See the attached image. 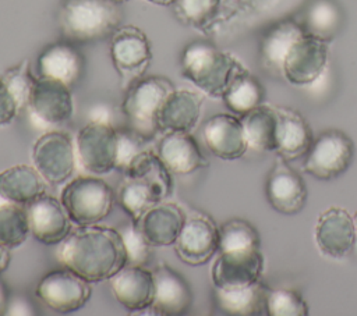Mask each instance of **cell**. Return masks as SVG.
<instances>
[{
  "label": "cell",
  "mask_w": 357,
  "mask_h": 316,
  "mask_svg": "<svg viewBox=\"0 0 357 316\" xmlns=\"http://www.w3.org/2000/svg\"><path fill=\"white\" fill-rule=\"evenodd\" d=\"M59 260L88 283H100L120 271L128 256L119 230L91 224L71 231L61 242Z\"/></svg>",
  "instance_id": "obj_1"
},
{
  "label": "cell",
  "mask_w": 357,
  "mask_h": 316,
  "mask_svg": "<svg viewBox=\"0 0 357 316\" xmlns=\"http://www.w3.org/2000/svg\"><path fill=\"white\" fill-rule=\"evenodd\" d=\"M241 63L212 43L197 40L181 54V75L211 97H222Z\"/></svg>",
  "instance_id": "obj_2"
},
{
  "label": "cell",
  "mask_w": 357,
  "mask_h": 316,
  "mask_svg": "<svg viewBox=\"0 0 357 316\" xmlns=\"http://www.w3.org/2000/svg\"><path fill=\"white\" fill-rule=\"evenodd\" d=\"M121 21L119 4L112 0H63L59 25L63 33L77 42H92L113 33Z\"/></svg>",
  "instance_id": "obj_3"
},
{
  "label": "cell",
  "mask_w": 357,
  "mask_h": 316,
  "mask_svg": "<svg viewBox=\"0 0 357 316\" xmlns=\"http://www.w3.org/2000/svg\"><path fill=\"white\" fill-rule=\"evenodd\" d=\"M60 200L77 226H91L102 221L112 212L114 192L100 177L78 175L66 184Z\"/></svg>",
  "instance_id": "obj_4"
},
{
  "label": "cell",
  "mask_w": 357,
  "mask_h": 316,
  "mask_svg": "<svg viewBox=\"0 0 357 316\" xmlns=\"http://www.w3.org/2000/svg\"><path fill=\"white\" fill-rule=\"evenodd\" d=\"M173 89L172 81L159 75L141 77L127 88L121 110L139 135H151L158 131V113Z\"/></svg>",
  "instance_id": "obj_5"
},
{
  "label": "cell",
  "mask_w": 357,
  "mask_h": 316,
  "mask_svg": "<svg viewBox=\"0 0 357 316\" xmlns=\"http://www.w3.org/2000/svg\"><path fill=\"white\" fill-rule=\"evenodd\" d=\"M354 143L342 129H325L305 153L303 170L308 175L328 181L347 171L354 159Z\"/></svg>",
  "instance_id": "obj_6"
},
{
  "label": "cell",
  "mask_w": 357,
  "mask_h": 316,
  "mask_svg": "<svg viewBox=\"0 0 357 316\" xmlns=\"http://www.w3.org/2000/svg\"><path fill=\"white\" fill-rule=\"evenodd\" d=\"M77 157L91 174H106L119 166V131L109 121L93 120L75 138Z\"/></svg>",
  "instance_id": "obj_7"
},
{
  "label": "cell",
  "mask_w": 357,
  "mask_h": 316,
  "mask_svg": "<svg viewBox=\"0 0 357 316\" xmlns=\"http://www.w3.org/2000/svg\"><path fill=\"white\" fill-rule=\"evenodd\" d=\"M110 57L121 84L128 88L146 71L151 60V43L142 29L134 25L119 26L112 33Z\"/></svg>",
  "instance_id": "obj_8"
},
{
  "label": "cell",
  "mask_w": 357,
  "mask_h": 316,
  "mask_svg": "<svg viewBox=\"0 0 357 316\" xmlns=\"http://www.w3.org/2000/svg\"><path fill=\"white\" fill-rule=\"evenodd\" d=\"M75 145L66 132H45L33 143V166L47 184L59 185L70 180L75 170Z\"/></svg>",
  "instance_id": "obj_9"
},
{
  "label": "cell",
  "mask_w": 357,
  "mask_h": 316,
  "mask_svg": "<svg viewBox=\"0 0 357 316\" xmlns=\"http://www.w3.org/2000/svg\"><path fill=\"white\" fill-rule=\"evenodd\" d=\"M35 294L52 310L57 313H73L86 305L92 290L86 280L64 269L45 274L39 280Z\"/></svg>",
  "instance_id": "obj_10"
},
{
  "label": "cell",
  "mask_w": 357,
  "mask_h": 316,
  "mask_svg": "<svg viewBox=\"0 0 357 316\" xmlns=\"http://www.w3.org/2000/svg\"><path fill=\"white\" fill-rule=\"evenodd\" d=\"M174 248L184 263L205 264L219 251V228L209 216L192 212L185 217Z\"/></svg>",
  "instance_id": "obj_11"
},
{
  "label": "cell",
  "mask_w": 357,
  "mask_h": 316,
  "mask_svg": "<svg viewBox=\"0 0 357 316\" xmlns=\"http://www.w3.org/2000/svg\"><path fill=\"white\" fill-rule=\"evenodd\" d=\"M264 270V256L259 248L219 252L213 262L211 277L215 288H238L254 284Z\"/></svg>",
  "instance_id": "obj_12"
},
{
  "label": "cell",
  "mask_w": 357,
  "mask_h": 316,
  "mask_svg": "<svg viewBox=\"0 0 357 316\" xmlns=\"http://www.w3.org/2000/svg\"><path fill=\"white\" fill-rule=\"evenodd\" d=\"M326 61L328 42L305 33L286 53L282 75L293 85H310L324 72Z\"/></svg>",
  "instance_id": "obj_13"
},
{
  "label": "cell",
  "mask_w": 357,
  "mask_h": 316,
  "mask_svg": "<svg viewBox=\"0 0 357 316\" xmlns=\"http://www.w3.org/2000/svg\"><path fill=\"white\" fill-rule=\"evenodd\" d=\"M28 107L32 116L46 125L67 123L74 113V100L67 84L38 77L29 93Z\"/></svg>",
  "instance_id": "obj_14"
},
{
  "label": "cell",
  "mask_w": 357,
  "mask_h": 316,
  "mask_svg": "<svg viewBox=\"0 0 357 316\" xmlns=\"http://www.w3.org/2000/svg\"><path fill=\"white\" fill-rule=\"evenodd\" d=\"M265 196L273 210L291 216L300 213L307 202V187L303 177L279 157L265 182Z\"/></svg>",
  "instance_id": "obj_15"
},
{
  "label": "cell",
  "mask_w": 357,
  "mask_h": 316,
  "mask_svg": "<svg viewBox=\"0 0 357 316\" xmlns=\"http://www.w3.org/2000/svg\"><path fill=\"white\" fill-rule=\"evenodd\" d=\"M356 232L354 219L339 206L322 212L315 224L317 245L324 255L332 259H343L353 252Z\"/></svg>",
  "instance_id": "obj_16"
},
{
  "label": "cell",
  "mask_w": 357,
  "mask_h": 316,
  "mask_svg": "<svg viewBox=\"0 0 357 316\" xmlns=\"http://www.w3.org/2000/svg\"><path fill=\"white\" fill-rule=\"evenodd\" d=\"M31 234L45 245L61 244L71 234V219L60 199L42 195L28 205Z\"/></svg>",
  "instance_id": "obj_17"
},
{
  "label": "cell",
  "mask_w": 357,
  "mask_h": 316,
  "mask_svg": "<svg viewBox=\"0 0 357 316\" xmlns=\"http://www.w3.org/2000/svg\"><path fill=\"white\" fill-rule=\"evenodd\" d=\"M110 288L117 302L128 312H142L153 303V273L144 266L126 264L110 278Z\"/></svg>",
  "instance_id": "obj_18"
},
{
  "label": "cell",
  "mask_w": 357,
  "mask_h": 316,
  "mask_svg": "<svg viewBox=\"0 0 357 316\" xmlns=\"http://www.w3.org/2000/svg\"><path fill=\"white\" fill-rule=\"evenodd\" d=\"M202 135L209 152L223 160L240 159L248 149L243 123L231 114L219 113L209 117Z\"/></svg>",
  "instance_id": "obj_19"
},
{
  "label": "cell",
  "mask_w": 357,
  "mask_h": 316,
  "mask_svg": "<svg viewBox=\"0 0 357 316\" xmlns=\"http://www.w3.org/2000/svg\"><path fill=\"white\" fill-rule=\"evenodd\" d=\"M152 273L155 278L152 313L176 316L187 312L192 302V291L187 280L167 263L158 264Z\"/></svg>",
  "instance_id": "obj_20"
},
{
  "label": "cell",
  "mask_w": 357,
  "mask_h": 316,
  "mask_svg": "<svg viewBox=\"0 0 357 316\" xmlns=\"http://www.w3.org/2000/svg\"><path fill=\"white\" fill-rule=\"evenodd\" d=\"M156 153L174 175H188L208 166V160L190 132H165Z\"/></svg>",
  "instance_id": "obj_21"
},
{
  "label": "cell",
  "mask_w": 357,
  "mask_h": 316,
  "mask_svg": "<svg viewBox=\"0 0 357 316\" xmlns=\"http://www.w3.org/2000/svg\"><path fill=\"white\" fill-rule=\"evenodd\" d=\"M185 217L177 203L162 200L149 207L135 226L153 248L170 246L177 241Z\"/></svg>",
  "instance_id": "obj_22"
},
{
  "label": "cell",
  "mask_w": 357,
  "mask_h": 316,
  "mask_svg": "<svg viewBox=\"0 0 357 316\" xmlns=\"http://www.w3.org/2000/svg\"><path fill=\"white\" fill-rule=\"evenodd\" d=\"M202 103V95L195 90L173 89L158 113L156 129L190 132L199 120Z\"/></svg>",
  "instance_id": "obj_23"
},
{
  "label": "cell",
  "mask_w": 357,
  "mask_h": 316,
  "mask_svg": "<svg viewBox=\"0 0 357 316\" xmlns=\"http://www.w3.org/2000/svg\"><path fill=\"white\" fill-rule=\"evenodd\" d=\"M276 153L290 161L305 156L314 142L312 131L305 118L289 107H276Z\"/></svg>",
  "instance_id": "obj_24"
},
{
  "label": "cell",
  "mask_w": 357,
  "mask_h": 316,
  "mask_svg": "<svg viewBox=\"0 0 357 316\" xmlns=\"http://www.w3.org/2000/svg\"><path fill=\"white\" fill-rule=\"evenodd\" d=\"M305 35L304 28L294 19H283L266 29L259 43V63L271 74L282 75V64L290 46Z\"/></svg>",
  "instance_id": "obj_25"
},
{
  "label": "cell",
  "mask_w": 357,
  "mask_h": 316,
  "mask_svg": "<svg viewBox=\"0 0 357 316\" xmlns=\"http://www.w3.org/2000/svg\"><path fill=\"white\" fill-rule=\"evenodd\" d=\"M46 184L35 166L17 164L0 171V196L7 202L29 205L46 193Z\"/></svg>",
  "instance_id": "obj_26"
},
{
  "label": "cell",
  "mask_w": 357,
  "mask_h": 316,
  "mask_svg": "<svg viewBox=\"0 0 357 316\" xmlns=\"http://www.w3.org/2000/svg\"><path fill=\"white\" fill-rule=\"evenodd\" d=\"M84 61L68 43L57 42L47 46L38 57L39 77L61 81L71 86L81 75Z\"/></svg>",
  "instance_id": "obj_27"
},
{
  "label": "cell",
  "mask_w": 357,
  "mask_h": 316,
  "mask_svg": "<svg viewBox=\"0 0 357 316\" xmlns=\"http://www.w3.org/2000/svg\"><path fill=\"white\" fill-rule=\"evenodd\" d=\"M269 288L259 280L254 284L238 288H215V301L218 308L227 315L257 316L268 315L266 299Z\"/></svg>",
  "instance_id": "obj_28"
},
{
  "label": "cell",
  "mask_w": 357,
  "mask_h": 316,
  "mask_svg": "<svg viewBox=\"0 0 357 316\" xmlns=\"http://www.w3.org/2000/svg\"><path fill=\"white\" fill-rule=\"evenodd\" d=\"M248 148L259 152L276 150V107L259 104L251 111L241 116Z\"/></svg>",
  "instance_id": "obj_29"
},
{
  "label": "cell",
  "mask_w": 357,
  "mask_h": 316,
  "mask_svg": "<svg viewBox=\"0 0 357 316\" xmlns=\"http://www.w3.org/2000/svg\"><path fill=\"white\" fill-rule=\"evenodd\" d=\"M126 177L141 180L155 189H158L165 198H167L173 189L172 173L165 166L158 153L142 149L138 152L124 168Z\"/></svg>",
  "instance_id": "obj_30"
},
{
  "label": "cell",
  "mask_w": 357,
  "mask_h": 316,
  "mask_svg": "<svg viewBox=\"0 0 357 316\" xmlns=\"http://www.w3.org/2000/svg\"><path fill=\"white\" fill-rule=\"evenodd\" d=\"M342 22L343 14L336 1L311 0L303 14L300 24L305 33L329 42L339 32Z\"/></svg>",
  "instance_id": "obj_31"
},
{
  "label": "cell",
  "mask_w": 357,
  "mask_h": 316,
  "mask_svg": "<svg viewBox=\"0 0 357 316\" xmlns=\"http://www.w3.org/2000/svg\"><path fill=\"white\" fill-rule=\"evenodd\" d=\"M222 99L229 110L244 116L262 104L264 88L255 77L243 68L233 77Z\"/></svg>",
  "instance_id": "obj_32"
},
{
  "label": "cell",
  "mask_w": 357,
  "mask_h": 316,
  "mask_svg": "<svg viewBox=\"0 0 357 316\" xmlns=\"http://www.w3.org/2000/svg\"><path fill=\"white\" fill-rule=\"evenodd\" d=\"M163 199L165 196L152 185L128 177H126V181L121 184L117 192L119 205L131 217V223L134 224L139 221L149 207L162 202Z\"/></svg>",
  "instance_id": "obj_33"
},
{
  "label": "cell",
  "mask_w": 357,
  "mask_h": 316,
  "mask_svg": "<svg viewBox=\"0 0 357 316\" xmlns=\"http://www.w3.org/2000/svg\"><path fill=\"white\" fill-rule=\"evenodd\" d=\"M29 234L28 209L13 202L0 205V245L7 249L18 248Z\"/></svg>",
  "instance_id": "obj_34"
},
{
  "label": "cell",
  "mask_w": 357,
  "mask_h": 316,
  "mask_svg": "<svg viewBox=\"0 0 357 316\" xmlns=\"http://www.w3.org/2000/svg\"><path fill=\"white\" fill-rule=\"evenodd\" d=\"M259 248L258 231L243 219H231L219 227V251Z\"/></svg>",
  "instance_id": "obj_35"
},
{
  "label": "cell",
  "mask_w": 357,
  "mask_h": 316,
  "mask_svg": "<svg viewBox=\"0 0 357 316\" xmlns=\"http://www.w3.org/2000/svg\"><path fill=\"white\" fill-rule=\"evenodd\" d=\"M266 310L271 316H307L308 306L294 290L276 288L268 291Z\"/></svg>",
  "instance_id": "obj_36"
},
{
  "label": "cell",
  "mask_w": 357,
  "mask_h": 316,
  "mask_svg": "<svg viewBox=\"0 0 357 316\" xmlns=\"http://www.w3.org/2000/svg\"><path fill=\"white\" fill-rule=\"evenodd\" d=\"M219 0H177L176 14L180 21L192 26H204L216 14Z\"/></svg>",
  "instance_id": "obj_37"
},
{
  "label": "cell",
  "mask_w": 357,
  "mask_h": 316,
  "mask_svg": "<svg viewBox=\"0 0 357 316\" xmlns=\"http://www.w3.org/2000/svg\"><path fill=\"white\" fill-rule=\"evenodd\" d=\"M3 77L7 82V85L10 86L11 92L14 93L20 109H22L24 106H28V99H29V93L31 89L33 86L35 82V77H32L31 71H29V61L24 60L20 64L8 68L7 71L3 72Z\"/></svg>",
  "instance_id": "obj_38"
},
{
  "label": "cell",
  "mask_w": 357,
  "mask_h": 316,
  "mask_svg": "<svg viewBox=\"0 0 357 316\" xmlns=\"http://www.w3.org/2000/svg\"><path fill=\"white\" fill-rule=\"evenodd\" d=\"M126 249H127V256H128V263L127 264H138L144 266L149 262L152 258V245L145 239L139 228L131 223L130 227L124 228V232H121Z\"/></svg>",
  "instance_id": "obj_39"
},
{
  "label": "cell",
  "mask_w": 357,
  "mask_h": 316,
  "mask_svg": "<svg viewBox=\"0 0 357 316\" xmlns=\"http://www.w3.org/2000/svg\"><path fill=\"white\" fill-rule=\"evenodd\" d=\"M20 111V104L7 85L3 74H0V127L8 125L14 121Z\"/></svg>",
  "instance_id": "obj_40"
},
{
  "label": "cell",
  "mask_w": 357,
  "mask_h": 316,
  "mask_svg": "<svg viewBox=\"0 0 357 316\" xmlns=\"http://www.w3.org/2000/svg\"><path fill=\"white\" fill-rule=\"evenodd\" d=\"M8 251L10 249H7V248L0 245V273H3L7 269L8 263H10V253H8Z\"/></svg>",
  "instance_id": "obj_41"
},
{
  "label": "cell",
  "mask_w": 357,
  "mask_h": 316,
  "mask_svg": "<svg viewBox=\"0 0 357 316\" xmlns=\"http://www.w3.org/2000/svg\"><path fill=\"white\" fill-rule=\"evenodd\" d=\"M6 309H7V291L3 283L0 281V316L6 313Z\"/></svg>",
  "instance_id": "obj_42"
},
{
  "label": "cell",
  "mask_w": 357,
  "mask_h": 316,
  "mask_svg": "<svg viewBox=\"0 0 357 316\" xmlns=\"http://www.w3.org/2000/svg\"><path fill=\"white\" fill-rule=\"evenodd\" d=\"M146 1L153 3V4H156V6H165V7L177 3V0H146Z\"/></svg>",
  "instance_id": "obj_43"
},
{
  "label": "cell",
  "mask_w": 357,
  "mask_h": 316,
  "mask_svg": "<svg viewBox=\"0 0 357 316\" xmlns=\"http://www.w3.org/2000/svg\"><path fill=\"white\" fill-rule=\"evenodd\" d=\"M354 223H356V231H357V212L354 214Z\"/></svg>",
  "instance_id": "obj_44"
},
{
  "label": "cell",
  "mask_w": 357,
  "mask_h": 316,
  "mask_svg": "<svg viewBox=\"0 0 357 316\" xmlns=\"http://www.w3.org/2000/svg\"><path fill=\"white\" fill-rule=\"evenodd\" d=\"M112 1H114V3L120 4V3H124V1H127V0H112Z\"/></svg>",
  "instance_id": "obj_45"
}]
</instances>
